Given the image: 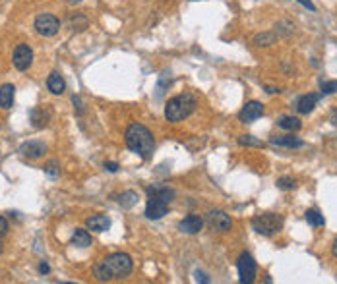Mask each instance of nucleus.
<instances>
[{
  "label": "nucleus",
  "mask_w": 337,
  "mask_h": 284,
  "mask_svg": "<svg viewBox=\"0 0 337 284\" xmlns=\"http://www.w3.org/2000/svg\"><path fill=\"white\" fill-rule=\"evenodd\" d=\"M134 269L132 257L128 253H122V251H116L113 255L105 257L101 263H97L93 267V273H95V278L101 280V282H107V280H115V278H126L130 276Z\"/></svg>",
  "instance_id": "nucleus-1"
},
{
  "label": "nucleus",
  "mask_w": 337,
  "mask_h": 284,
  "mask_svg": "<svg viewBox=\"0 0 337 284\" xmlns=\"http://www.w3.org/2000/svg\"><path fill=\"white\" fill-rule=\"evenodd\" d=\"M124 141H126V147L132 153L140 155L145 161L151 159V155H153L155 139H153V134L145 126H142V124H130L124 134Z\"/></svg>",
  "instance_id": "nucleus-2"
},
{
  "label": "nucleus",
  "mask_w": 337,
  "mask_h": 284,
  "mask_svg": "<svg viewBox=\"0 0 337 284\" xmlns=\"http://www.w3.org/2000/svg\"><path fill=\"white\" fill-rule=\"evenodd\" d=\"M198 101L190 93L177 95L173 99H168L167 106H165V118L168 122H182L196 111Z\"/></svg>",
  "instance_id": "nucleus-3"
},
{
  "label": "nucleus",
  "mask_w": 337,
  "mask_h": 284,
  "mask_svg": "<svg viewBox=\"0 0 337 284\" xmlns=\"http://www.w3.org/2000/svg\"><path fill=\"white\" fill-rule=\"evenodd\" d=\"M283 226V219L273 213H264V215H256L252 219V228L262 236H273L279 232Z\"/></svg>",
  "instance_id": "nucleus-4"
},
{
  "label": "nucleus",
  "mask_w": 337,
  "mask_h": 284,
  "mask_svg": "<svg viewBox=\"0 0 337 284\" xmlns=\"http://www.w3.org/2000/svg\"><path fill=\"white\" fill-rule=\"evenodd\" d=\"M237 269H239V280L242 284H252L256 280V261L248 251H242L239 255Z\"/></svg>",
  "instance_id": "nucleus-5"
},
{
  "label": "nucleus",
  "mask_w": 337,
  "mask_h": 284,
  "mask_svg": "<svg viewBox=\"0 0 337 284\" xmlns=\"http://www.w3.org/2000/svg\"><path fill=\"white\" fill-rule=\"evenodd\" d=\"M33 27H35L37 33L43 35V37H54V35L58 33V29H60V21L56 19V16L45 12V14H39L35 17Z\"/></svg>",
  "instance_id": "nucleus-6"
},
{
  "label": "nucleus",
  "mask_w": 337,
  "mask_h": 284,
  "mask_svg": "<svg viewBox=\"0 0 337 284\" xmlns=\"http://www.w3.org/2000/svg\"><path fill=\"white\" fill-rule=\"evenodd\" d=\"M12 62H14V68L19 70V72L29 70V66L33 64V51H31V47L26 43L18 45L14 49V54H12Z\"/></svg>",
  "instance_id": "nucleus-7"
},
{
  "label": "nucleus",
  "mask_w": 337,
  "mask_h": 284,
  "mask_svg": "<svg viewBox=\"0 0 337 284\" xmlns=\"http://www.w3.org/2000/svg\"><path fill=\"white\" fill-rule=\"evenodd\" d=\"M207 223H209L213 230H219V232H227V230H231L233 226L231 216L227 215L225 211H209L207 213Z\"/></svg>",
  "instance_id": "nucleus-8"
},
{
  "label": "nucleus",
  "mask_w": 337,
  "mask_h": 284,
  "mask_svg": "<svg viewBox=\"0 0 337 284\" xmlns=\"http://www.w3.org/2000/svg\"><path fill=\"white\" fill-rule=\"evenodd\" d=\"M167 211H168V203L157 198H150L148 205H145V216L150 221H159V219H163V216L167 215Z\"/></svg>",
  "instance_id": "nucleus-9"
},
{
  "label": "nucleus",
  "mask_w": 337,
  "mask_h": 284,
  "mask_svg": "<svg viewBox=\"0 0 337 284\" xmlns=\"http://www.w3.org/2000/svg\"><path fill=\"white\" fill-rule=\"evenodd\" d=\"M264 114V104L258 103V101H250L246 103V106L239 112V120L240 122H254Z\"/></svg>",
  "instance_id": "nucleus-10"
},
{
  "label": "nucleus",
  "mask_w": 337,
  "mask_h": 284,
  "mask_svg": "<svg viewBox=\"0 0 337 284\" xmlns=\"http://www.w3.org/2000/svg\"><path fill=\"white\" fill-rule=\"evenodd\" d=\"M202 228H204V221L198 215H188L186 219H182L178 223V230L184 234H198Z\"/></svg>",
  "instance_id": "nucleus-11"
},
{
  "label": "nucleus",
  "mask_w": 337,
  "mask_h": 284,
  "mask_svg": "<svg viewBox=\"0 0 337 284\" xmlns=\"http://www.w3.org/2000/svg\"><path fill=\"white\" fill-rule=\"evenodd\" d=\"M19 153L27 157V159H41L47 153V145L41 143V141H27V143L19 147Z\"/></svg>",
  "instance_id": "nucleus-12"
},
{
  "label": "nucleus",
  "mask_w": 337,
  "mask_h": 284,
  "mask_svg": "<svg viewBox=\"0 0 337 284\" xmlns=\"http://www.w3.org/2000/svg\"><path fill=\"white\" fill-rule=\"evenodd\" d=\"M86 226L93 232H107L111 228V219L107 215H93L88 219Z\"/></svg>",
  "instance_id": "nucleus-13"
},
{
  "label": "nucleus",
  "mask_w": 337,
  "mask_h": 284,
  "mask_svg": "<svg viewBox=\"0 0 337 284\" xmlns=\"http://www.w3.org/2000/svg\"><path fill=\"white\" fill-rule=\"evenodd\" d=\"M271 143L279 147H287V149H301V147H304V141L294 138V136H273Z\"/></svg>",
  "instance_id": "nucleus-14"
},
{
  "label": "nucleus",
  "mask_w": 337,
  "mask_h": 284,
  "mask_svg": "<svg viewBox=\"0 0 337 284\" xmlns=\"http://www.w3.org/2000/svg\"><path fill=\"white\" fill-rule=\"evenodd\" d=\"M14 93H16V87L12 85V83H4V85L0 87V108H4V111L12 108V104H14Z\"/></svg>",
  "instance_id": "nucleus-15"
},
{
  "label": "nucleus",
  "mask_w": 337,
  "mask_h": 284,
  "mask_svg": "<svg viewBox=\"0 0 337 284\" xmlns=\"http://www.w3.org/2000/svg\"><path fill=\"white\" fill-rule=\"evenodd\" d=\"M148 195H150V198L163 199V201L171 203L173 198H175V189H171L168 186H150V188H148Z\"/></svg>",
  "instance_id": "nucleus-16"
},
{
  "label": "nucleus",
  "mask_w": 337,
  "mask_h": 284,
  "mask_svg": "<svg viewBox=\"0 0 337 284\" xmlns=\"http://www.w3.org/2000/svg\"><path fill=\"white\" fill-rule=\"evenodd\" d=\"M47 87H49V91L53 95H62L64 89H66V81H64V78L58 72H53V74L47 78Z\"/></svg>",
  "instance_id": "nucleus-17"
},
{
  "label": "nucleus",
  "mask_w": 337,
  "mask_h": 284,
  "mask_svg": "<svg viewBox=\"0 0 337 284\" xmlns=\"http://www.w3.org/2000/svg\"><path fill=\"white\" fill-rule=\"evenodd\" d=\"M318 103V95H302L297 101V111L301 114H310L314 111V106Z\"/></svg>",
  "instance_id": "nucleus-18"
},
{
  "label": "nucleus",
  "mask_w": 337,
  "mask_h": 284,
  "mask_svg": "<svg viewBox=\"0 0 337 284\" xmlns=\"http://www.w3.org/2000/svg\"><path fill=\"white\" fill-rule=\"evenodd\" d=\"M29 116H31V122H33L35 128H45L49 124V120H51V112L41 108V106H35Z\"/></svg>",
  "instance_id": "nucleus-19"
},
{
  "label": "nucleus",
  "mask_w": 337,
  "mask_h": 284,
  "mask_svg": "<svg viewBox=\"0 0 337 284\" xmlns=\"http://www.w3.org/2000/svg\"><path fill=\"white\" fill-rule=\"evenodd\" d=\"M72 244L76 246V248H89L93 240H91V234L88 230H83V228H76L74 234H72Z\"/></svg>",
  "instance_id": "nucleus-20"
},
{
  "label": "nucleus",
  "mask_w": 337,
  "mask_h": 284,
  "mask_svg": "<svg viewBox=\"0 0 337 284\" xmlns=\"http://www.w3.org/2000/svg\"><path fill=\"white\" fill-rule=\"evenodd\" d=\"M279 128L283 129H289V132H299L302 128V124L299 118H294V116H281L279 118Z\"/></svg>",
  "instance_id": "nucleus-21"
},
{
  "label": "nucleus",
  "mask_w": 337,
  "mask_h": 284,
  "mask_svg": "<svg viewBox=\"0 0 337 284\" xmlns=\"http://www.w3.org/2000/svg\"><path fill=\"white\" fill-rule=\"evenodd\" d=\"M304 219H306V223L310 224V226H324L326 224V219L324 215L316 211V209H308L306 213H304Z\"/></svg>",
  "instance_id": "nucleus-22"
},
{
  "label": "nucleus",
  "mask_w": 337,
  "mask_h": 284,
  "mask_svg": "<svg viewBox=\"0 0 337 284\" xmlns=\"http://www.w3.org/2000/svg\"><path fill=\"white\" fill-rule=\"evenodd\" d=\"M118 203L122 209H132L136 203H138V193L136 191H124L118 195Z\"/></svg>",
  "instance_id": "nucleus-23"
},
{
  "label": "nucleus",
  "mask_w": 337,
  "mask_h": 284,
  "mask_svg": "<svg viewBox=\"0 0 337 284\" xmlns=\"http://www.w3.org/2000/svg\"><path fill=\"white\" fill-rule=\"evenodd\" d=\"M273 43H275V33H271V31L260 33L254 37V45H258V47H269V45Z\"/></svg>",
  "instance_id": "nucleus-24"
},
{
  "label": "nucleus",
  "mask_w": 337,
  "mask_h": 284,
  "mask_svg": "<svg viewBox=\"0 0 337 284\" xmlns=\"http://www.w3.org/2000/svg\"><path fill=\"white\" fill-rule=\"evenodd\" d=\"M277 188L283 189V191L294 189V188H297V180H294V178H291V176H281V178L277 180Z\"/></svg>",
  "instance_id": "nucleus-25"
},
{
  "label": "nucleus",
  "mask_w": 337,
  "mask_h": 284,
  "mask_svg": "<svg viewBox=\"0 0 337 284\" xmlns=\"http://www.w3.org/2000/svg\"><path fill=\"white\" fill-rule=\"evenodd\" d=\"M239 143L240 145H246V147H264V141L252 138V136H240Z\"/></svg>",
  "instance_id": "nucleus-26"
},
{
  "label": "nucleus",
  "mask_w": 337,
  "mask_h": 284,
  "mask_svg": "<svg viewBox=\"0 0 337 284\" xmlns=\"http://www.w3.org/2000/svg\"><path fill=\"white\" fill-rule=\"evenodd\" d=\"M70 24H72V27H74L76 31H83V29L88 27V19L81 16V14H78L76 17H72Z\"/></svg>",
  "instance_id": "nucleus-27"
},
{
  "label": "nucleus",
  "mask_w": 337,
  "mask_h": 284,
  "mask_svg": "<svg viewBox=\"0 0 337 284\" xmlns=\"http://www.w3.org/2000/svg\"><path fill=\"white\" fill-rule=\"evenodd\" d=\"M320 89H322V95H331L337 91V81H322L320 83Z\"/></svg>",
  "instance_id": "nucleus-28"
},
{
  "label": "nucleus",
  "mask_w": 337,
  "mask_h": 284,
  "mask_svg": "<svg viewBox=\"0 0 337 284\" xmlns=\"http://www.w3.org/2000/svg\"><path fill=\"white\" fill-rule=\"evenodd\" d=\"M43 168H45V172L49 174L51 178H56V176L60 174V168H58V164H56V161H51V163H49V164H45Z\"/></svg>",
  "instance_id": "nucleus-29"
},
{
  "label": "nucleus",
  "mask_w": 337,
  "mask_h": 284,
  "mask_svg": "<svg viewBox=\"0 0 337 284\" xmlns=\"http://www.w3.org/2000/svg\"><path fill=\"white\" fill-rule=\"evenodd\" d=\"M72 103H74V108H76V112L78 114H83V106H81V101H80V97H72Z\"/></svg>",
  "instance_id": "nucleus-30"
},
{
  "label": "nucleus",
  "mask_w": 337,
  "mask_h": 284,
  "mask_svg": "<svg viewBox=\"0 0 337 284\" xmlns=\"http://www.w3.org/2000/svg\"><path fill=\"white\" fill-rule=\"evenodd\" d=\"M6 232H8V221H6L4 216H0V238Z\"/></svg>",
  "instance_id": "nucleus-31"
},
{
  "label": "nucleus",
  "mask_w": 337,
  "mask_h": 284,
  "mask_svg": "<svg viewBox=\"0 0 337 284\" xmlns=\"http://www.w3.org/2000/svg\"><path fill=\"white\" fill-rule=\"evenodd\" d=\"M299 4H302L304 8H308V10H312V12H316V6H314V2L312 0H297Z\"/></svg>",
  "instance_id": "nucleus-32"
},
{
  "label": "nucleus",
  "mask_w": 337,
  "mask_h": 284,
  "mask_svg": "<svg viewBox=\"0 0 337 284\" xmlns=\"http://www.w3.org/2000/svg\"><path fill=\"white\" fill-rule=\"evenodd\" d=\"M196 280H198V282H209V278H207L204 273H200V271H196Z\"/></svg>",
  "instance_id": "nucleus-33"
},
{
  "label": "nucleus",
  "mask_w": 337,
  "mask_h": 284,
  "mask_svg": "<svg viewBox=\"0 0 337 284\" xmlns=\"http://www.w3.org/2000/svg\"><path fill=\"white\" fill-rule=\"evenodd\" d=\"M49 271H51V267H49L45 261H41V263H39V273H41V275H47Z\"/></svg>",
  "instance_id": "nucleus-34"
},
{
  "label": "nucleus",
  "mask_w": 337,
  "mask_h": 284,
  "mask_svg": "<svg viewBox=\"0 0 337 284\" xmlns=\"http://www.w3.org/2000/svg\"><path fill=\"white\" fill-rule=\"evenodd\" d=\"M105 168L109 170V172H116V170H118V164L116 163H105Z\"/></svg>",
  "instance_id": "nucleus-35"
},
{
  "label": "nucleus",
  "mask_w": 337,
  "mask_h": 284,
  "mask_svg": "<svg viewBox=\"0 0 337 284\" xmlns=\"http://www.w3.org/2000/svg\"><path fill=\"white\" fill-rule=\"evenodd\" d=\"M329 120H331V124H333V126H337V108L331 112V118H329Z\"/></svg>",
  "instance_id": "nucleus-36"
},
{
  "label": "nucleus",
  "mask_w": 337,
  "mask_h": 284,
  "mask_svg": "<svg viewBox=\"0 0 337 284\" xmlns=\"http://www.w3.org/2000/svg\"><path fill=\"white\" fill-rule=\"evenodd\" d=\"M331 251H333V255L337 257V240L333 242V248H331Z\"/></svg>",
  "instance_id": "nucleus-37"
},
{
  "label": "nucleus",
  "mask_w": 337,
  "mask_h": 284,
  "mask_svg": "<svg viewBox=\"0 0 337 284\" xmlns=\"http://www.w3.org/2000/svg\"><path fill=\"white\" fill-rule=\"evenodd\" d=\"M66 2H68V4H80L81 0H66Z\"/></svg>",
  "instance_id": "nucleus-38"
},
{
  "label": "nucleus",
  "mask_w": 337,
  "mask_h": 284,
  "mask_svg": "<svg viewBox=\"0 0 337 284\" xmlns=\"http://www.w3.org/2000/svg\"><path fill=\"white\" fill-rule=\"evenodd\" d=\"M2 250H4V248H2V244H0V253H2Z\"/></svg>",
  "instance_id": "nucleus-39"
}]
</instances>
